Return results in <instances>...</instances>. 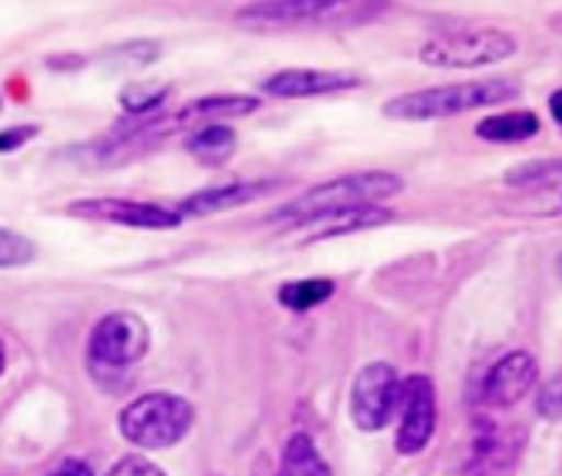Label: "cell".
Segmentation results:
<instances>
[{
	"label": "cell",
	"instance_id": "obj_26",
	"mask_svg": "<svg viewBox=\"0 0 562 476\" xmlns=\"http://www.w3.org/2000/svg\"><path fill=\"white\" fill-rule=\"evenodd\" d=\"M44 476H93V469H90L83 460H74V456H70V460H60V463H57L54 469H47Z\"/></svg>",
	"mask_w": 562,
	"mask_h": 476
},
{
	"label": "cell",
	"instance_id": "obj_12",
	"mask_svg": "<svg viewBox=\"0 0 562 476\" xmlns=\"http://www.w3.org/2000/svg\"><path fill=\"white\" fill-rule=\"evenodd\" d=\"M268 189H271L268 182H225V185H212V189H202V192L189 195L179 205V215H212V212H225V208H235V205H248L258 195H265Z\"/></svg>",
	"mask_w": 562,
	"mask_h": 476
},
{
	"label": "cell",
	"instance_id": "obj_3",
	"mask_svg": "<svg viewBox=\"0 0 562 476\" xmlns=\"http://www.w3.org/2000/svg\"><path fill=\"white\" fill-rule=\"evenodd\" d=\"M378 14V4H358V0H278V4L241 8L235 21L248 27H355Z\"/></svg>",
	"mask_w": 562,
	"mask_h": 476
},
{
	"label": "cell",
	"instance_id": "obj_17",
	"mask_svg": "<svg viewBox=\"0 0 562 476\" xmlns=\"http://www.w3.org/2000/svg\"><path fill=\"white\" fill-rule=\"evenodd\" d=\"M186 146H189V152L195 159H202L209 166H218V162H225L235 152V133L228 126L212 123V126H202L199 133H192L186 139Z\"/></svg>",
	"mask_w": 562,
	"mask_h": 476
},
{
	"label": "cell",
	"instance_id": "obj_9",
	"mask_svg": "<svg viewBox=\"0 0 562 476\" xmlns=\"http://www.w3.org/2000/svg\"><path fill=\"white\" fill-rule=\"evenodd\" d=\"M70 215L80 218H100V222H120L133 228H172L182 222L179 212L149 205V202H130V199H83L67 208Z\"/></svg>",
	"mask_w": 562,
	"mask_h": 476
},
{
	"label": "cell",
	"instance_id": "obj_2",
	"mask_svg": "<svg viewBox=\"0 0 562 476\" xmlns=\"http://www.w3.org/2000/svg\"><path fill=\"white\" fill-rule=\"evenodd\" d=\"M516 97H519V87L499 77V80H473V83H457V87L404 93L384 103V113L391 120H443V116H460L470 110H483V106H499Z\"/></svg>",
	"mask_w": 562,
	"mask_h": 476
},
{
	"label": "cell",
	"instance_id": "obj_30",
	"mask_svg": "<svg viewBox=\"0 0 562 476\" xmlns=\"http://www.w3.org/2000/svg\"><path fill=\"white\" fill-rule=\"evenodd\" d=\"M480 476H499V473H480Z\"/></svg>",
	"mask_w": 562,
	"mask_h": 476
},
{
	"label": "cell",
	"instance_id": "obj_10",
	"mask_svg": "<svg viewBox=\"0 0 562 476\" xmlns=\"http://www.w3.org/2000/svg\"><path fill=\"white\" fill-rule=\"evenodd\" d=\"M536 358L526 354V351H509L503 354L490 371H486V381H483V400L490 407H513L519 397H526L536 384Z\"/></svg>",
	"mask_w": 562,
	"mask_h": 476
},
{
	"label": "cell",
	"instance_id": "obj_6",
	"mask_svg": "<svg viewBox=\"0 0 562 476\" xmlns=\"http://www.w3.org/2000/svg\"><path fill=\"white\" fill-rule=\"evenodd\" d=\"M149 351V328L139 315L130 311H116L100 318V325L90 335V348H87V361L90 371L100 384H106V377L113 374H126V367H133L143 354Z\"/></svg>",
	"mask_w": 562,
	"mask_h": 476
},
{
	"label": "cell",
	"instance_id": "obj_13",
	"mask_svg": "<svg viewBox=\"0 0 562 476\" xmlns=\"http://www.w3.org/2000/svg\"><path fill=\"white\" fill-rule=\"evenodd\" d=\"M539 133V116L529 110H506L480 120L476 136L486 143H526Z\"/></svg>",
	"mask_w": 562,
	"mask_h": 476
},
{
	"label": "cell",
	"instance_id": "obj_21",
	"mask_svg": "<svg viewBox=\"0 0 562 476\" xmlns=\"http://www.w3.org/2000/svg\"><path fill=\"white\" fill-rule=\"evenodd\" d=\"M34 259V246L24 235L0 228V269H21Z\"/></svg>",
	"mask_w": 562,
	"mask_h": 476
},
{
	"label": "cell",
	"instance_id": "obj_22",
	"mask_svg": "<svg viewBox=\"0 0 562 476\" xmlns=\"http://www.w3.org/2000/svg\"><path fill=\"white\" fill-rule=\"evenodd\" d=\"M536 410H539V417H546V420H559V417H562V377H552V381L539 390Z\"/></svg>",
	"mask_w": 562,
	"mask_h": 476
},
{
	"label": "cell",
	"instance_id": "obj_14",
	"mask_svg": "<svg viewBox=\"0 0 562 476\" xmlns=\"http://www.w3.org/2000/svg\"><path fill=\"white\" fill-rule=\"evenodd\" d=\"M278 476H331V469L322 460V453L308 433H292L285 443V456H281Z\"/></svg>",
	"mask_w": 562,
	"mask_h": 476
},
{
	"label": "cell",
	"instance_id": "obj_15",
	"mask_svg": "<svg viewBox=\"0 0 562 476\" xmlns=\"http://www.w3.org/2000/svg\"><path fill=\"white\" fill-rule=\"evenodd\" d=\"M258 106V100L251 97H209V100H195L186 110H179L169 126H182V123H202V120H218V116H241L251 113Z\"/></svg>",
	"mask_w": 562,
	"mask_h": 476
},
{
	"label": "cell",
	"instance_id": "obj_7",
	"mask_svg": "<svg viewBox=\"0 0 562 476\" xmlns=\"http://www.w3.org/2000/svg\"><path fill=\"white\" fill-rule=\"evenodd\" d=\"M397 394H401V381L391 364L374 361V364L361 367V374L355 377V387H351L355 423L368 433L381 430L397 407Z\"/></svg>",
	"mask_w": 562,
	"mask_h": 476
},
{
	"label": "cell",
	"instance_id": "obj_24",
	"mask_svg": "<svg viewBox=\"0 0 562 476\" xmlns=\"http://www.w3.org/2000/svg\"><path fill=\"white\" fill-rule=\"evenodd\" d=\"M106 476H166L156 463H149L146 456H123Z\"/></svg>",
	"mask_w": 562,
	"mask_h": 476
},
{
	"label": "cell",
	"instance_id": "obj_25",
	"mask_svg": "<svg viewBox=\"0 0 562 476\" xmlns=\"http://www.w3.org/2000/svg\"><path fill=\"white\" fill-rule=\"evenodd\" d=\"M37 136V129L34 126H18V129H0V149H18V146H24L27 139H34Z\"/></svg>",
	"mask_w": 562,
	"mask_h": 476
},
{
	"label": "cell",
	"instance_id": "obj_20",
	"mask_svg": "<svg viewBox=\"0 0 562 476\" xmlns=\"http://www.w3.org/2000/svg\"><path fill=\"white\" fill-rule=\"evenodd\" d=\"M166 97H169V87H149V83H133V87H126L123 93H120V103L130 110V113H136V116H156V110L166 103Z\"/></svg>",
	"mask_w": 562,
	"mask_h": 476
},
{
	"label": "cell",
	"instance_id": "obj_11",
	"mask_svg": "<svg viewBox=\"0 0 562 476\" xmlns=\"http://www.w3.org/2000/svg\"><path fill=\"white\" fill-rule=\"evenodd\" d=\"M361 80L351 73H331V70H281L261 83L268 97L281 100H299V97H325V93H341L355 90Z\"/></svg>",
	"mask_w": 562,
	"mask_h": 476
},
{
	"label": "cell",
	"instance_id": "obj_1",
	"mask_svg": "<svg viewBox=\"0 0 562 476\" xmlns=\"http://www.w3.org/2000/svg\"><path fill=\"white\" fill-rule=\"evenodd\" d=\"M401 189H404V182L394 172H355V175H341V179H331V182H322V185L302 192L289 205H281L271 218L305 228L328 215H341L351 208H371V205L397 195Z\"/></svg>",
	"mask_w": 562,
	"mask_h": 476
},
{
	"label": "cell",
	"instance_id": "obj_8",
	"mask_svg": "<svg viewBox=\"0 0 562 476\" xmlns=\"http://www.w3.org/2000/svg\"><path fill=\"white\" fill-rule=\"evenodd\" d=\"M397 407H401V430H397V450L404 456L420 453L430 437H434V423H437V400H434V384L424 374H414L401 384L397 394Z\"/></svg>",
	"mask_w": 562,
	"mask_h": 476
},
{
	"label": "cell",
	"instance_id": "obj_4",
	"mask_svg": "<svg viewBox=\"0 0 562 476\" xmlns=\"http://www.w3.org/2000/svg\"><path fill=\"white\" fill-rule=\"evenodd\" d=\"M192 427V407L179 394H143L120 413L123 437L139 450H166L179 443Z\"/></svg>",
	"mask_w": 562,
	"mask_h": 476
},
{
	"label": "cell",
	"instance_id": "obj_28",
	"mask_svg": "<svg viewBox=\"0 0 562 476\" xmlns=\"http://www.w3.org/2000/svg\"><path fill=\"white\" fill-rule=\"evenodd\" d=\"M4 364H8V348H4V341H0V374H4Z\"/></svg>",
	"mask_w": 562,
	"mask_h": 476
},
{
	"label": "cell",
	"instance_id": "obj_23",
	"mask_svg": "<svg viewBox=\"0 0 562 476\" xmlns=\"http://www.w3.org/2000/svg\"><path fill=\"white\" fill-rule=\"evenodd\" d=\"M106 54H110V50H106ZM156 54H159V44H126V47L113 50L106 60H110V64H116V60H123V64H153Z\"/></svg>",
	"mask_w": 562,
	"mask_h": 476
},
{
	"label": "cell",
	"instance_id": "obj_16",
	"mask_svg": "<svg viewBox=\"0 0 562 476\" xmlns=\"http://www.w3.org/2000/svg\"><path fill=\"white\" fill-rule=\"evenodd\" d=\"M391 222V212L387 208H351V212H341V215H328L322 222H312L305 228H312V238H331V235H348V231H358V228H374V225H384Z\"/></svg>",
	"mask_w": 562,
	"mask_h": 476
},
{
	"label": "cell",
	"instance_id": "obj_31",
	"mask_svg": "<svg viewBox=\"0 0 562 476\" xmlns=\"http://www.w3.org/2000/svg\"><path fill=\"white\" fill-rule=\"evenodd\" d=\"M559 205H562V202H559Z\"/></svg>",
	"mask_w": 562,
	"mask_h": 476
},
{
	"label": "cell",
	"instance_id": "obj_29",
	"mask_svg": "<svg viewBox=\"0 0 562 476\" xmlns=\"http://www.w3.org/2000/svg\"><path fill=\"white\" fill-rule=\"evenodd\" d=\"M552 27H555V31L562 34V14H555V18H552Z\"/></svg>",
	"mask_w": 562,
	"mask_h": 476
},
{
	"label": "cell",
	"instance_id": "obj_5",
	"mask_svg": "<svg viewBox=\"0 0 562 476\" xmlns=\"http://www.w3.org/2000/svg\"><path fill=\"white\" fill-rule=\"evenodd\" d=\"M516 54V37L496 27L483 31H443L420 44L417 57L443 70H473L509 60Z\"/></svg>",
	"mask_w": 562,
	"mask_h": 476
},
{
	"label": "cell",
	"instance_id": "obj_27",
	"mask_svg": "<svg viewBox=\"0 0 562 476\" xmlns=\"http://www.w3.org/2000/svg\"><path fill=\"white\" fill-rule=\"evenodd\" d=\"M549 113H552V120L562 126V90H555V93L549 97Z\"/></svg>",
	"mask_w": 562,
	"mask_h": 476
},
{
	"label": "cell",
	"instance_id": "obj_18",
	"mask_svg": "<svg viewBox=\"0 0 562 476\" xmlns=\"http://www.w3.org/2000/svg\"><path fill=\"white\" fill-rule=\"evenodd\" d=\"M562 179V156L555 159H532L522 166H513L506 172V185L513 189H539V185H555Z\"/></svg>",
	"mask_w": 562,
	"mask_h": 476
},
{
	"label": "cell",
	"instance_id": "obj_19",
	"mask_svg": "<svg viewBox=\"0 0 562 476\" xmlns=\"http://www.w3.org/2000/svg\"><path fill=\"white\" fill-rule=\"evenodd\" d=\"M331 292H335V282H328V279H305V282H292V285L281 288L278 302L285 305V308H292V311H308V308L328 302Z\"/></svg>",
	"mask_w": 562,
	"mask_h": 476
}]
</instances>
